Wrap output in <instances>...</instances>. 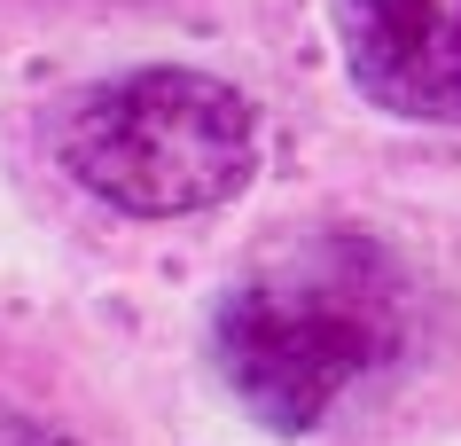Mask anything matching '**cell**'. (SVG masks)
<instances>
[{
  "instance_id": "1",
  "label": "cell",
  "mask_w": 461,
  "mask_h": 446,
  "mask_svg": "<svg viewBox=\"0 0 461 446\" xmlns=\"http://www.w3.org/2000/svg\"><path fill=\"white\" fill-rule=\"evenodd\" d=\"M399 345H407V274L360 227H313L267 250L212 314L227 392L282 439L313 431L360 376L399 360Z\"/></svg>"
},
{
  "instance_id": "2",
  "label": "cell",
  "mask_w": 461,
  "mask_h": 446,
  "mask_svg": "<svg viewBox=\"0 0 461 446\" xmlns=\"http://www.w3.org/2000/svg\"><path fill=\"white\" fill-rule=\"evenodd\" d=\"M55 157L86 196L133 220H180L243 196L258 173V118L212 71H125L78 95L55 125Z\"/></svg>"
},
{
  "instance_id": "3",
  "label": "cell",
  "mask_w": 461,
  "mask_h": 446,
  "mask_svg": "<svg viewBox=\"0 0 461 446\" xmlns=\"http://www.w3.org/2000/svg\"><path fill=\"white\" fill-rule=\"evenodd\" d=\"M360 95L414 125H461V0H337Z\"/></svg>"
},
{
  "instance_id": "4",
  "label": "cell",
  "mask_w": 461,
  "mask_h": 446,
  "mask_svg": "<svg viewBox=\"0 0 461 446\" xmlns=\"http://www.w3.org/2000/svg\"><path fill=\"white\" fill-rule=\"evenodd\" d=\"M32 446H63V439H32Z\"/></svg>"
}]
</instances>
